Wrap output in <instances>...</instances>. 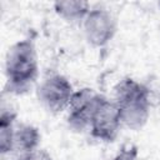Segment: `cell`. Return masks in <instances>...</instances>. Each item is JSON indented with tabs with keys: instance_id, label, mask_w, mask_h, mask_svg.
<instances>
[{
	"instance_id": "cell-12",
	"label": "cell",
	"mask_w": 160,
	"mask_h": 160,
	"mask_svg": "<svg viewBox=\"0 0 160 160\" xmlns=\"http://www.w3.org/2000/svg\"><path fill=\"white\" fill-rule=\"evenodd\" d=\"M159 6H160V4H159Z\"/></svg>"
},
{
	"instance_id": "cell-3",
	"label": "cell",
	"mask_w": 160,
	"mask_h": 160,
	"mask_svg": "<svg viewBox=\"0 0 160 160\" xmlns=\"http://www.w3.org/2000/svg\"><path fill=\"white\" fill-rule=\"evenodd\" d=\"M71 82L61 74H50L42 79L36 88L39 102L50 112L59 114L68 110L74 94Z\"/></svg>"
},
{
	"instance_id": "cell-10",
	"label": "cell",
	"mask_w": 160,
	"mask_h": 160,
	"mask_svg": "<svg viewBox=\"0 0 160 160\" xmlns=\"http://www.w3.org/2000/svg\"><path fill=\"white\" fill-rule=\"evenodd\" d=\"M139 151L135 145H124L111 160H136Z\"/></svg>"
},
{
	"instance_id": "cell-9",
	"label": "cell",
	"mask_w": 160,
	"mask_h": 160,
	"mask_svg": "<svg viewBox=\"0 0 160 160\" xmlns=\"http://www.w3.org/2000/svg\"><path fill=\"white\" fill-rule=\"evenodd\" d=\"M14 125L15 124H0V154L1 156H5L12 151Z\"/></svg>"
},
{
	"instance_id": "cell-1",
	"label": "cell",
	"mask_w": 160,
	"mask_h": 160,
	"mask_svg": "<svg viewBox=\"0 0 160 160\" xmlns=\"http://www.w3.org/2000/svg\"><path fill=\"white\" fill-rule=\"evenodd\" d=\"M39 61L36 48L30 39L12 44L5 58L6 86L4 92L21 95L28 92L38 80Z\"/></svg>"
},
{
	"instance_id": "cell-8",
	"label": "cell",
	"mask_w": 160,
	"mask_h": 160,
	"mask_svg": "<svg viewBox=\"0 0 160 160\" xmlns=\"http://www.w3.org/2000/svg\"><path fill=\"white\" fill-rule=\"evenodd\" d=\"M52 6L56 15L69 22H82L91 10L90 4L84 0H59Z\"/></svg>"
},
{
	"instance_id": "cell-11",
	"label": "cell",
	"mask_w": 160,
	"mask_h": 160,
	"mask_svg": "<svg viewBox=\"0 0 160 160\" xmlns=\"http://www.w3.org/2000/svg\"><path fill=\"white\" fill-rule=\"evenodd\" d=\"M20 160H52V158L48 151L38 149L35 151H31V152L24 155Z\"/></svg>"
},
{
	"instance_id": "cell-5",
	"label": "cell",
	"mask_w": 160,
	"mask_h": 160,
	"mask_svg": "<svg viewBox=\"0 0 160 160\" xmlns=\"http://www.w3.org/2000/svg\"><path fill=\"white\" fill-rule=\"evenodd\" d=\"M82 30L86 41L91 46L102 48L114 39L118 31V21L109 10L95 8L84 19Z\"/></svg>"
},
{
	"instance_id": "cell-4",
	"label": "cell",
	"mask_w": 160,
	"mask_h": 160,
	"mask_svg": "<svg viewBox=\"0 0 160 160\" xmlns=\"http://www.w3.org/2000/svg\"><path fill=\"white\" fill-rule=\"evenodd\" d=\"M122 128L120 111L114 100L102 96L90 120L89 131L99 141L112 142Z\"/></svg>"
},
{
	"instance_id": "cell-6",
	"label": "cell",
	"mask_w": 160,
	"mask_h": 160,
	"mask_svg": "<svg viewBox=\"0 0 160 160\" xmlns=\"http://www.w3.org/2000/svg\"><path fill=\"white\" fill-rule=\"evenodd\" d=\"M102 96L104 95L91 88H81L75 90L68 106L69 125L79 131L86 129L89 130L92 114Z\"/></svg>"
},
{
	"instance_id": "cell-7",
	"label": "cell",
	"mask_w": 160,
	"mask_h": 160,
	"mask_svg": "<svg viewBox=\"0 0 160 160\" xmlns=\"http://www.w3.org/2000/svg\"><path fill=\"white\" fill-rule=\"evenodd\" d=\"M41 135L38 128L30 124L14 125V146L12 151L4 158L10 156L11 160H20L24 155L39 149Z\"/></svg>"
},
{
	"instance_id": "cell-2",
	"label": "cell",
	"mask_w": 160,
	"mask_h": 160,
	"mask_svg": "<svg viewBox=\"0 0 160 160\" xmlns=\"http://www.w3.org/2000/svg\"><path fill=\"white\" fill-rule=\"evenodd\" d=\"M112 100L119 108L122 126L138 131L146 125L151 108L149 86L132 78H124L114 88Z\"/></svg>"
}]
</instances>
